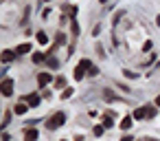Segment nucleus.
<instances>
[{
	"mask_svg": "<svg viewBox=\"0 0 160 141\" xmlns=\"http://www.w3.org/2000/svg\"><path fill=\"white\" fill-rule=\"evenodd\" d=\"M9 119H11V112H5V117H2V128H7Z\"/></svg>",
	"mask_w": 160,
	"mask_h": 141,
	"instance_id": "obj_20",
	"label": "nucleus"
},
{
	"mask_svg": "<svg viewBox=\"0 0 160 141\" xmlns=\"http://www.w3.org/2000/svg\"><path fill=\"white\" fill-rule=\"evenodd\" d=\"M13 57H16V51H2V62L5 64H9Z\"/></svg>",
	"mask_w": 160,
	"mask_h": 141,
	"instance_id": "obj_8",
	"label": "nucleus"
},
{
	"mask_svg": "<svg viewBox=\"0 0 160 141\" xmlns=\"http://www.w3.org/2000/svg\"><path fill=\"white\" fill-rule=\"evenodd\" d=\"M79 66H81V68H88V71L92 68V64H90V60H81V62H79Z\"/></svg>",
	"mask_w": 160,
	"mask_h": 141,
	"instance_id": "obj_16",
	"label": "nucleus"
},
{
	"mask_svg": "<svg viewBox=\"0 0 160 141\" xmlns=\"http://www.w3.org/2000/svg\"><path fill=\"white\" fill-rule=\"evenodd\" d=\"M64 121H66V115H64V112H55V115H53V117L48 119L46 128H48V130H57V128H59V126H62Z\"/></svg>",
	"mask_w": 160,
	"mask_h": 141,
	"instance_id": "obj_1",
	"label": "nucleus"
},
{
	"mask_svg": "<svg viewBox=\"0 0 160 141\" xmlns=\"http://www.w3.org/2000/svg\"><path fill=\"white\" fill-rule=\"evenodd\" d=\"M27 108H29L27 104H16V106H13V112H16V115H24Z\"/></svg>",
	"mask_w": 160,
	"mask_h": 141,
	"instance_id": "obj_10",
	"label": "nucleus"
},
{
	"mask_svg": "<svg viewBox=\"0 0 160 141\" xmlns=\"http://www.w3.org/2000/svg\"><path fill=\"white\" fill-rule=\"evenodd\" d=\"M121 141H134V139H132V137H123Z\"/></svg>",
	"mask_w": 160,
	"mask_h": 141,
	"instance_id": "obj_24",
	"label": "nucleus"
},
{
	"mask_svg": "<svg viewBox=\"0 0 160 141\" xmlns=\"http://www.w3.org/2000/svg\"><path fill=\"white\" fill-rule=\"evenodd\" d=\"M83 75H86V68L77 66V68H75V79H83Z\"/></svg>",
	"mask_w": 160,
	"mask_h": 141,
	"instance_id": "obj_11",
	"label": "nucleus"
},
{
	"mask_svg": "<svg viewBox=\"0 0 160 141\" xmlns=\"http://www.w3.org/2000/svg\"><path fill=\"white\" fill-rule=\"evenodd\" d=\"M64 84H66L64 77H57V79H55V86H57V88H64Z\"/></svg>",
	"mask_w": 160,
	"mask_h": 141,
	"instance_id": "obj_18",
	"label": "nucleus"
},
{
	"mask_svg": "<svg viewBox=\"0 0 160 141\" xmlns=\"http://www.w3.org/2000/svg\"><path fill=\"white\" fill-rule=\"evenodd\" d=\"M38 42H40V44H46V42H48V35H46L44 31H40V33H38Z\"/></svg>",
	"mask_w": 160,
	"mask_h": 141,
	"instance_id": "obj_13",
	"label": "nucleus"
},
{
	"mask_svg": "<svg viewBox=\"0 0 160 141\" xmlns=\"http://www.w3.org/2000/svg\"><path fill=\"white\" fill-rule=\"evenodd\" d=\"M132 117H134V119H145V117H147V108H136Z\"/></svg>",
	"mask_w": 160,
	"mask_h": 141,
	"instance_id": "obj_9",
	"label": "nucleus"
},
{
	"mask_svg": "<svg viewBox=\"0 0 160 141\" xmlns=\"http://www.w3.org/2000/svg\"><path fill=\"white\" fill-rule=\"evenodd\" d=\"M153 115H156V108L153 106H147V119H151Z\"/></svg>",
	"mask_w": 160,
	"mask_h": 141,
	"instance_id": "obj_19",
	"label": "nucleus"
},
{
	"mask_svg": "<svg viewBox=\"0 0 160 141\" xmlns=\"http://www.w3.org/2000/svg\"><path fill=\"white\" fill-rule=\"evenodd\" d=\"M88 75H90V77H94V75H99V68H97V66H92V68L88 71Z\"/></svg>",
	"mask_w": 160,
	"mask_h": 141,
	"instance_id": "obj_22",
	"label": "nucleus"
},
{
	"mask_svg": "<svg viewBox=\"0 0 160 141\" xmlns=\"http://www.w3.org/2000/svg\"><path fill=\"white\" fill-rule=\"evenodd\" d=\"M147 141H151V139H147Z\"/></svg>",
	"mask_w": 160,
	"mask_h": 141,
	"instance_id": "obj_27",
	"label": "nucleus"
},
{
	"mask_svg": "<svg viewBox=\"0 0 160 141\" xmlns=\"http://www.w3.org/2000/svg\"><path fill=\"white\" fill-rule=\"evenodd\" d=\"M156 24H158V27H160V16H158V18H156Z\"/></svg>",
	"mask_w": 160,
	"mask_h": 141,
	"instance_id": "obj_26",
	"label": "nucleus"
},
{
	"mask_svg": "<svg viewBox=\"0 0 160 141\" xmlns=\"http://www.w3.org/2000/svg\"><path fill=\"white\" fill-rule=\"evenodd\" d=\"M29 106H40V95H35V93H31V95H27V99H24Z\"/></svg>",
	"mask_w": 160,
	"mask_h": 141,
	"instance_id": "obj_3",
	"label": "nucleus"
},
{
	"mask_svg": "<svg viewBox=\"0 0 160 141\" xmlns=\"http://www.w3.org/2000/svg\"><path fill=\"white\" fill-rule=\"evenodd\" d=\"M48 66H51V68H57V66H59V62H57L55 57H48Z\"/></svg>",
	"mask_w": 160,
	"mask_h": 141,
	"instance_id": "obj_17",
	"label": "nucleus"
},
{
	"mask_svg": "<svg viewBox=\"0 0 160 141\" xmlns=\"http://www.w3.org/2000/svg\"><path fill=\"white\" fill-rule=\"evenodd\" d=\"M156 106H160V95H158V97H156Z\"/></svg>",
	"mask_w": 160,
	"mask_h": 141,
	"instance_id": "obj_25",
	"label": "nucleus"
},
{
	"mask_svg": "<svg viewBox=\"0 0 160 141\" xmlns=\"http://www.w3.org/2000/svg\"><path fill=\"white\" fill-rule=\"evenodd\" d=\"M24 139H27V141H38V130H35V128H29V130L24 132Z\"/></svg>",
	"mask_w": 160,
	"mask_h": 141,
	"instance_id": "obj_4",
	"label": "nucleus"
},
{
	"mask_svg": "<svg viewBox=\"0 0 160 141\" xmlns=\"http://www.w3.org/2000/svg\"><path fill=\"white\" fill-rule=\"evenodd\" d=\"M103 128H105L103 123H101V126H94V130H92V132H94V137H101V134H103Z\"/></svg>",
	"mask_w": 160,
	"mask_h": 141,
	"instance_id": "obj_15",
	"label": "nucleus"
},
{
	"mask_svg": "<svg viewBox=\"0 0 160 141\" xmlns=\"http://www.w3.org/2000/svg\"><path fill=\"white\" fill-rule=\"evenodd\" d=\"M0 88H2V95H5V97L13 95V79L5 77V79H2V84H0Z\"/></svg>",
	"mask_w": 160,
	"mask_h": 141,
	"instance_id": "obj_2",
	"label": "nucleus"
},
{
	"mask_svg": "<svg viewBox=\"0 0 160 141\" xmlns=\"http://www.w3.org/2000/svg\"><path fill=\"white\" fill-rule=\"evenodd\" d=\"M29 51H31V44H29V42H24V44H20V46L16 49L18 55H24V53H29Z\"/></svg>",
	"mask_w": 160,
	"mask_h": 141,
	"instance_id": "obj_7",
	"label": "nucleus"
},
{
	"mask_svg": "<svg viewBox=\"0 0 160 141\" xmlns=\"http://www.w3.org/2000/svg\"><path fill=\"white\" fill-rule=\"evenodd\" d=\"M103 126L110 128V126H112V119H110V117H103Z\"/></svg>",
	"mask_w": 160,
	"mask_h": 141,
	"instance_id": "obj_23",
	"label": "nucleus"
},
{
	"mask_svg": "<svg viewBox=\"0 0 160 141\" xmlns=\"http://www.w3.org/2000/svg\"><path fill=\"white\" fill-rule=\"evenodd\" d=\"M132 119H134V117H123V119H121V123H118V126H121V130H129V128H132Z\"/></svg>",
	"mask_w": 160,
	"mask_h": 141,
	"instance_id": "obj_6",
	"label": "nucleus"
},
{
	"mask_svg": "<svg viewBox=\"0 0 160 141\" xmlns=\"http://www.w3.org/2000/svg\"><path fill=\"white\" fill-rule=\"evenodd\" d=\"M70 29H72V35H79V24H77V20H75V18L70 20Z\"/></svg>",
	"mask_w": 160,
	"mask_h": 141,
	"instance_id": "obj_12",
	"label": "nucleus"
},
{
	"mask_svg": "<svg viewBox=\"0 0 160 141\" xmlns=\"http://www.w3.org/2000/svg\"><path fill=\"white\" fill-rule=\"evenodd\" d=\"M70 95H72V88H66V90H64V93H62V99H68V97H70Z\"/></svg>",
	"mask_w": 160,
	"mask_h": 141,
	"instance_id": "obj_21",
	"label": "nucleus"
},
{
	"mask_svg": "<svg viewBox=\"0 0 160 141\" xmlns=\"http://www.w3.org/2000/svg\"><path fill=\"white\" fill-rule=\"evenodd\" d=\"M48 82H51V75H48V73H40V75H38V84H40V86H46Z\"/></svg>",
	"mask_w": 160,
	"mask_h": 141,
	"instance_id": "obj_5",
	"label": "nucleus"
},
{
	"mask_svg": "<svg viewBox=\"0 0 160 141\" xmlns=\"http://www.w3.org/2000/svg\"><path fill=\"white\" fill-rule=\"evenodd\" d=\"M44 60H46V55H44V53H33V62H35V64L44 62Z\"/></svg>",
	"mask_w": 160,
	"mask_h": 141,
	"instance_id": "obj_14",
	"label": "nucleus"
}]
</instances>
